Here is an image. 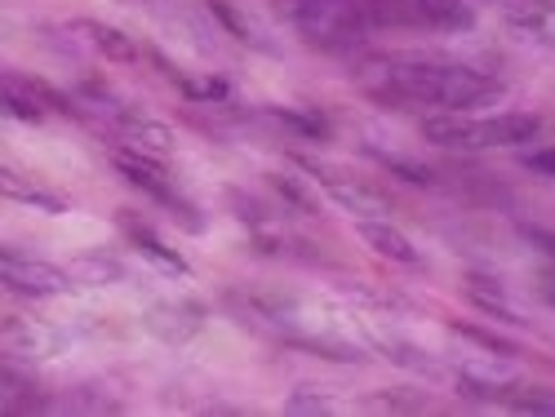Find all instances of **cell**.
Listing matches in <instances>:
<instances>
[{
  "label": "cell",
  "instance_id": "cell-13",
  "mask_svg": "<svg viewBox=\"0 0 555 417\" xmlns=\"http://www.w3.org/2000/svg\"><path fill=\"white\" fill-rule=\"evenodd\" d=\"M125 236L133 240V249L143 253L147 262H156L160 271H169V275H192V266H188V258H182L178 249H169L156 231H147V226H138V222H125Z\"/></svg>",
  "mask_w": 555,
  "mask_h": 417
},
{
  "label": "cell",
  "instance_id": "cell-24",
  "mask_svg": "<svg viewBox=\"0 0 555 417\" xmlns=\"http://www.w3.org/2000/svg\"><path fill=\"white\" fill-rule=\"evenodd\" d=\"M285 413H330V400L315 395L311 387H302V391H294V395L285 400Z\"/></svg>",
  "mask_w": 555,
  "mask_h": 417
},
{
  "label": "cell",
  "instance_id": "cell-23",
  "mask_svg": "<svg viewBox=\"0 0 555 417\" xmlns=\"http://www.w3.org/2000/svg\"><path fill=\"white\" fill-rule=\"evenodd\" d=\"M271 187L281 192V196H285L289 205H298L302 213H315V200H311V196L302 192V182H294V178H285V173H271Z\"/></svg>",
  "mask_w": 555,
  "mask_h": 417
},
{
  "label": "cell",
  "instance_id": "cell-11",
  "mask_svg": "<svg viewBox=\"0 0 555 417\" xmlns=\"http://www.w3.org/2000/svg\"><path fill=\"white\" fill-rule=\"evenodd\" d=\"M147 329L160 334L165 342H188L192 334H201V307L188 302H160L147 311Z\"/></svg>",
  "mask_w": 555,
  "mask_h": 417
},
{
  "label": "cell",
  "instance_id": "cell-8",
  "mask_svg": "<svg viewBox=\"0 0 555 417\" xmlns=\"http://www.w3.org/2000/svg\"><path fill=\"white\" fill-rule=\"evenodd\" d=\"M356 231H360V240L374 249L378 258H387V262H400V266H418L423 262V253L413 249V240L404 236V231L391 226V222H383V218H360Z\"/></svg>",
  "mask_w": 555,
  "mask_h": 417
},
{
  "label": "cell",
  "instance_id": "cell-20",
  "mask_svg": "<svg viewBox=\"0 0 555 417\" xmlns=\"http://www.w3.org/2000/svg\"><path fill=\"white\" fill-rule=\"evenodd\" d=\"M267 116H271V120H281V125L294 129V133H307V138H325V133H330L325 120L311 116V112H302V107H271Z\"/></svg>",
  "mask_w": 555,
  "mask_h": 417
},
{
  "label": "cell",
  "instance_id": "cell-15",
  "mask_svg": "<svg viewBox=\"0 0 555 417\" xmlns=\"http://www.w3.org/2000/svg\"><path fill=\"white\" fill-rule=\"evenodd\" d=\"M0 192H5L10 200H18V205H31V209H40V213H67V200H63V196L44 192V187H31V182H23L14 169H5V173H0Z\"/></svg>",
  "mask_w": 555,
  "mask_h": 417
},
{
  "label": "cell",
  "instance_id": "cell-25",
  "mask_svg": "<svg viewBox=\"0 0 555 417\" xmlns=\"http://www.w3.org/2000/svg\"><path fill=\"white\" fill-rule=\"evenodd\" d=\"M525 169H533V173H542V178H555V147L529 152V156H525Z\"/></svg>",
  "mask_w": 555,
  "mask_h": 417
},
{
  "label": "cell",
  "instance_id": "cell-6",
  "mask_svg": "<svg viewBox=\"0 0 555 417\" xmlns=\"http://www.w3.org/2000/svg\"><path fill=\"white\" fill-rule=\"evenodd\" d=\"M298 165L330 192V200L338 209H347L356 218H383V213H391V200L383 192H374V187H364L360 178H347L343 169H330V165H320V160H298Z\"/></svg>",
  "mask_w": 555,
  "mask_h": 417
},
{
  "label": "cell",
  "instance_id": "cell-9",
  "mask_svg": "<svg viewBox=\"0 0 555 417\" xmlns=\"http://www.w3.org/2000/svg\"><path fill=\"white\" fill-rule=\"evenodd\" d=\"M502 14L529 40H555V0H506Z\"/></svg>",
  "mask_w": 555,
  "mask_h": 417
},
{
  "label": "cell",
  "instance_id": "cell-27",
  "mask_svg": "<svg viewBox=\"0 0 555 417\" xmlns=\"http://www.w3.org/2000/svg\"><path fill=\"white\" fill-rule=\"evenodd\" d=\"M538 298L555 311V271H542V275H538Z\"/></svg>",
  "mask_w": 555,
  "mask_h": 417
},
{
  "label": "cell",
  "instance_id": "cell-19",
  "mask_svg": "<svg viewBox=\"0 0 555 417\" xmlns=\"http://www.w3.org/2000/svg\"><path fill=\"white\" fill-rule=\"evenodd\" d=\"M72 275L76 281H85V285H107V281H120V262H112V258H103V253H89V258H80L76 266H72Z\"/></svg>",
  "mask_w": 555,
  "mask_h": 417
},
{
  "label": "cell",
  "instance_id": "cell-2",
  "mask_svg": "<svg viewBox=\"0 0 555 417\" xmlns=\"http://www.w3.org/2000/svg\"><path fill=\"white\" fill-rule=\"evenodd\" d=\"M542 133V120L533 112H502V116H462L440 112L423 120V138L436 147L457 152H489V147H525Z\"/></svg>",
  "mask_w": 555,
  "mask_h": 417
},
{
  "label": "cell",
  "instance_id": "cell-18",
  "mask_svg": "<svg viewBox=\"0 0 555 417\" xmlns=\"http://www.w3.org/2000/svg\"><path fill=\"white\" fill-rule=\"evenodd\" d=\"M369 156H374L387 173H396V178H404V182H413V187H431L436 182V173L423 165V160H409V156H391V152H378V147H369Z\"/></svg>",
  "mask_w": 555,
  "mask_h": 417
},
{
  "label": "cell",
  "instance_id": "cell-22",
  "mask_svg": "<svg viewBox=\"0 0 555 417\" xmlns=\"http://www.w3.org/2000/svg\"><path fill=\"white\" fill-rule=\"evenodd\" d=\"M387 351H391L396 364L413 368V374H440V368H436L431 360H423V351H418V347H409V342H387Z\"/></svg>",
  "mask_w": 555,
  "mask_h": 417
},
{
  "label": "cell",
  "instance_id": "cell-17",
  "mask_svg": "<svg viewBox=\"0 0 555 417\" xmlns=\"http://www.w3.org/2000/svg\"><path fill=\"white\" fill-rule=\"evenodd\" d=\"M209 14L231 31V36H236V40H245V44H258V50H271V44L262 40V31L236 10V5H231V0H209Z\"/></svg>",
  "mask_w": 555,
  "mask_h": 417
},
{
  "label": "cell",
  "instance_id": "cell-5",
  "mask_svg": "<svg viewBox=\"0 0 555 417\" xmlns=\"http://www.w3.org/2000/svg\"><path fill=\"white\" fill-rule=\"evenodd\" d=\"M0 281L23 298H63V294H72V271H63L54 262H40V258H27L18 249H0Z\"/></svg>",
  "mask_w": 555,
  "mask_h": 417
},
{
  "label": "cell",
  "instance_id": "cell-10",
  "mask_svg": "<svg viewBox=\"0 0 555 417\" xmlns=\"http://www.w3.org/2000/svg\"><path fill=\"white\" fill-rule=\"evenodd\" d=\"M72 31H76L85 44H94V50H99L107 63H133V58H138V44H133L120 27H107V23H99V18H76Z\"/></svg>",
  "mask_w": 555,
  "mask_h": 417
},
{
  "label": "cell",
  "instance_id": "cell-3",
  "mask_svg": "<svg viewBox=\"0 0 555 417\" xmlns=\"http://www.w3.org/2000/svg\"><path fill=\"white\" fill-rule=\"evenodd\" d=\"M289 23L315 50H356L374 31L369 0H298L289 10Z\"/></svg>",
  "mask_w": 555,
  "mask_h": 417
},
{
  "label": "cell",
  "instance_id": "cell-12",
  "mask_svg": "<svg viewBox=\"0 0 555 417\" xmlns=\"http://www.w3.org/2000/svg\"><path fill=\"white\" fill-rule=\"evenodd\" d=\"M423 27L431 31H472L476 27V5L472 0H418Z\"/></svg>",
  "mask_w": 555,
  "mask_h": 417
},
{
  "label": "cell",
  "instance_id": "cell-21",
  "mask_svg": "<svg viewBox=\"0 0 555 417\" xmlns=\"http://www.w3.org/2000/svg\"><path fill=\"white\" fill-rule=\"evenodd\" d=\"M453 334H457V338H467V342H476V347H485V351H489V355H498V360L516 355V347L506 342V338H498V334H485V329H476V324H453Z\"/></svg>",
  "mask_w": 555,
  "mask_h": 417
},
{
  "label": "cell",
  "instance_id": "cell-26",
  "mask_svg": "<svg viewBox=\"0 0 555 417\" xmlns=\"http://www.w3.org/2000/svg\"><path fill=\"white\" fill-rule=\"evenodd\" d=\"M520 231H525L529 245H538L546 258H555V231H542V226H520Z\"/></svg>",
  "mask_w": 555,
  "mask_h": 417
},
{
  "label": "cell",
  "instance_id": "cell-16",
  "mask_svg": "<svg viewBox=\"0 0 555 417\" xmlns=\"http://www.w3.org/2000/svg\"><path fill=\"white\" fill-rule=\"evenodd\" d=\"M369 18L374 27H423L418 0H369Z\"/></svg>",
  "mask_w": 555,
  "mask_h": 417
},
{
  "label": "cell",
  "instance_id": "cell-14",
  "mask_svg": "<svg viewBox=\"0 0 555 417\" xmlns=\"http://www.w3.org/2000/svg\"><path fill=\"white\" fill-rule=\"evenodd\" d=\"M0 347H5V355H50L54 334H44L40 324H31L23 315H10L5 329H0Z\"/></svg>",
  "mask_w": 555,
  "mask_h": 417
},
{
  "label": "cell",
  "instance_id": "cell-4",
  "mask_svg": "<svg viewBox=\"0 0 555 417\" xmlns=\"http://www.w3.org/2000/svg\"><path fill=\"white\" fill-rule=\"evenodd\" d=\"M112 160H116V169H120V178L129 182V187L147 192L156 205H165V209L173 213V222H178V226H188V231H205L201 209H196L192 200H182V196L173 192V182H169V173L160 169V160H156V156H143V152H129V147H120Z\"/></svg>",
  "mask_w": 555,
  "mask_h": 417
},
{
  "label": "cell",
  "instance_id": "cell-1",
  "mask_svg": "<svg viewBox=\"0 0 555 417\" xmlns=\"http://www.w3.org/2000/svg\"><path fill=\"white\" fill-rule=\"evenodd\" d=\"M360 84L378 99H413L427 107H444V112H472V107H489L506 94V84L462 67V63H431V58H413V54H387V58H369L360 71Z\"/></svg>",
  "mask_w": 555,
  "mask_h": 417
},
{
  "label": "cell",
  "instance_id": "cell-7",
  "mask_svg": "<svg viewBox=\"0 0 555 417\" xmlns=\"http://www.w3.org/2000/svg\"><path fill=\"white\" fill-rule=\"evenodd\" d=\"M112 120H116V133H120V143H125L129 152H143V156H156V160L169 156L173 133H169L160 120H152V116H143V112H133V107H116Z\"/></svg>",
  "mask_w": 555,
  "mask_h": 417
}]
</instances>
